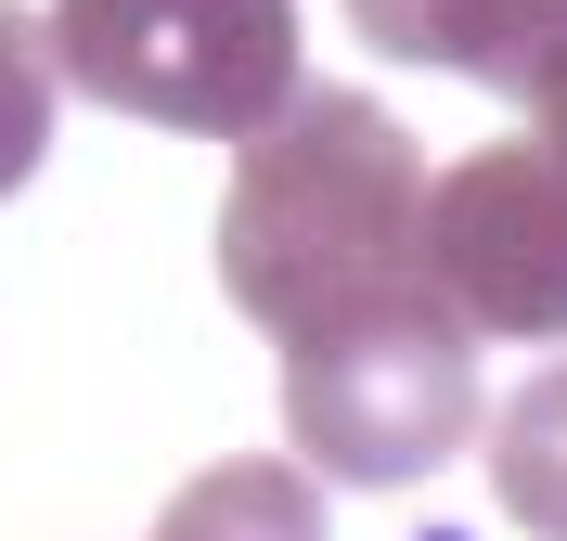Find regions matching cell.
I'll return each instance as SVG.
<instances>
[{
  "mask_svg": "<svg viewBox=\"0 0 567 541\" xmlns=\"http://www.w3.org/2000/svg\"><path fill=\"white\" fill-rule=\"evenodd\" d=\"M219 296L271 348L425 296V155L374 91H310L271 129H246L233 194H219Z\"/></svg>",
  "mask_w": 567,
  "mask_h": 541,
  "instance_id": "cell-1",
  "label": "cell"
},
{
  "mask_svg": "<svg viewBox=\"0 0 567 541\" xmlns=\"http://www.w3.org/2000/svg\"><path fill=\"white\" fill-rule=\"evenodd\" d=\"M284 438L310 477H349V490H413L477 438V335L425 296H388L361 323L284 348Z\"/></svg>",
  "mask_w": 567,
  "mask_h": 541,
  "instance_id": "cell-2",
  "label": "cell"
},
{
  "mask_svg": "<svg viewBox=\"0 0 567 541\" xmlns=\"http://www.w3.org/2000/svg\"><path fill=\"white\" fill-rule=\"evenodd\" d=\"M39 39L104 116L181 143H246L297 104V0H52Z\"/></svg>",
  "mask_w": 567,
  "mask_h": 541,
  "instance_id": "cell-3",
  "label": "cell"
},
{
  "mask_svg": "<svg viewBox=\"0 0 567 541\" xmlns=\"http://www.w3.org/2000/svg\"><path fill=\"white\" fill-rule=\"evenodd\" d=\"M425 284L464 335H567V143H491L425 180Z\"/></svg>",
  "mask_w": 567,
  "mask_h": 541,
  "instance_id": "cell-4",
  "label": "cell"
},
{
  "mask_svg": "<svg viewBox=\"0 0 567 541\" xmlns=\"http://www.w3.org/2000/svg\"><path fill=\"white\" fill-rule=\"evenodd\" d=\"M349 27L388 65H439V77H491L529 104L567 65V0H349Z\"/></svg>",
  "mask_w": 567,
  "mask_h": 541,
  "instance_id": "cell-5",
  "label": "cell"
},
{
  "mask_svg": "<svg viewBox=\"0 0 567 541\" xmlns=\"http://www.w3.org/2000/svg\"><path fill=\"white\" fill-rule=\"evenodd\" d=\"M155 541H322V477L271 465V451H233L155 516Z\"/></svg>",
  "mask_w": 567,
  "mask_h": 541,
  "instance_id": "cell-6",
  "label": "cell"
},
{
  "mask_svg": "<svg viewBox=\"0 0 567 541\" xmlns=\"http://www.w3.org/2000/svg\"><path fill=\"white\" fill-rule=\"evenodd\" d=\"M491 503L529 541H567V361L491 413Z\"/></svg>",
  "mask_w": 567,
  "mask_h": 541,
  "instance_id": "cell-7",
  "label": "cell"
},
{
  "mask_svg": "<svg viewBox=\"0 0 567 541\" xmlns=\"http://www.w3.org/2000/svg\"><path fill=\"white\" fill-rule=\"evenodd\" d=\"M52 155V39L0 0V194H27Z\"/></svg>",
  "mask_w": 567,
  "mask_h": 541,
  "instance_id": "cell-8",
  "label": "cell"
},
{
  "mask_svg": "<svg viewBox=\"0 0 567 541\" xmlns=\"http://www.w3.org/2000/svg\"><path fill=\"white\" fill-rule=\"evenodd\" d=\"M529 116H542V143H567V65H555V77L529 91Z\"/></svg>",
  "mask_w": 567,
  "mask_h": 541,
  "instance_id": "cell-9",
  "label": "cell"
}]
</instances>
